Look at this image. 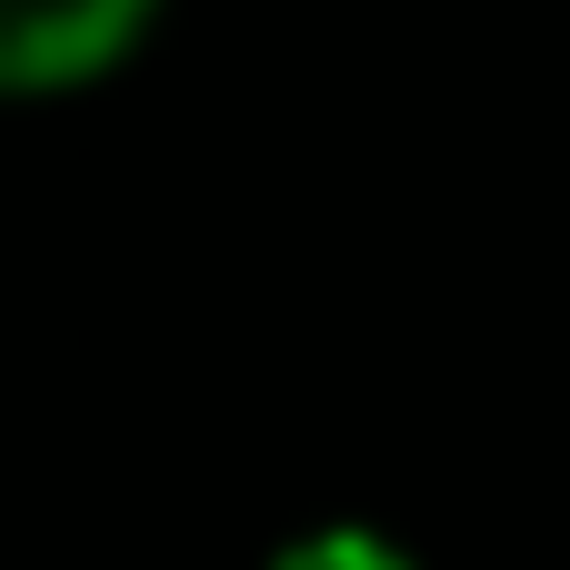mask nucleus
I'll use <instances>...</instances> for the list:
<instances>
[{
	"label": "nucleus",
	"instance_id": "1",
	"mask_svg": "<svg viewBox=\"0 0 570 570\" xmlns=\"http://www.w3.org/2000/svg\"><path fill=\"white\" fill-rule=\"evenodd\" d=\"M160 0H0V100H60L110 80L150 40Z\"/></svg>",
	"mask_w": 570,
	"mask_h": 570
},
{
	"label": "nucleus",
	"instance_id": "2",
	"mask_svg": "<svg viewBox=\"0 0 570 570\" xmlns=\"http://www.w3.org/2000/svg\"><path fill=\"white\" fill-rule=\"evenodd\" d=\"M261 570H421L401 541H381V531H361V521H331V531H301V541H281Z\"/></svg>",
	"mask_w": 570,
	"mask_h": 570
}]
</instances>
